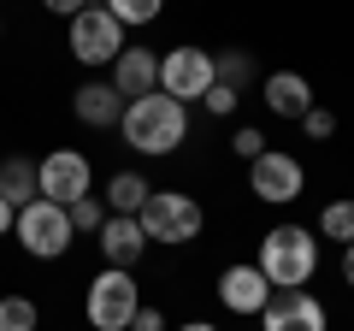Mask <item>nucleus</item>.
<instances>
[{
    "label": "nucleus",
    "instance_id": "1",
    "mask_svg": "<svg viewBox=\"0 0 354 331\" xmlns=\"http://www.w3.org/2000/svg\"><path fill=\"white\" fill-rule=\"evenodd\" d=\"M254 267L266 272L272 290H307V278L319 272V237L301 225H272L260 237V260Z\"/></svg>",
    "mask_w": 354,
    "mask_h": 331
},
{
    "label": "nucleus",
    "instance_id": "2",
    "mask_svg": "<svg viewBox=\"0 0 354 331\" xmlns=\"http://www.w3.org/2000/svg\"><path fill=\"white\" fill-rule=\"evenodd\" d=\"M118 130H124V142L136 154H171L177 142H183V130H189V107H177L171 95H142V101L124 107V118H118Z\"/></svg>",
    "mask_w": 354,
    "mask_h": 331
},
{
    "label": "nucleus",
    "instance_id": "3",
    "mask_svg": "<svg viewBox=\"0 0 354 331\" xmlns=\"http://www.w3.org/2000/svg\"><path fill=\"white\" fill-rule=\"evenodd\" d=\"M136 307H142V290H136V278L118 272V267H101V278L88 284V296H83V314H88L95 331H130Z\"/></svg>",
    "mask_w": 354,
    "mask_h": 331
},
{
    "label": "nucleus",
    "instance_id": "4",
    "mask_svg": "<svg viewBox=\"0 0 354 331\" xmlns=\"http://www.w3.org/2000/svg\"><path fill=\"white\" fill-rule=\"evenodd\" d=\"M136 225H142L148 242H195L207 219H201V202H189V195H177V190H153L148 207L136 213Z\"/></svg>",
    "mask_w": 354,
    "mask_h": 331
},
{
    "label": "nucleus",
    "instance_id": "5",
    "mask_svg": "<svg viewBox=\"0 0 354 331\" xmlns=\"http://www.w3.org/2000/svg\"><path fill=\"white\" fill-rule=\"evenodd\" d=\"M12 237L24 242L36 260H59L65 249H71L77 231H71V219H65V207H53V202H30L24 213L12 219Z\"/></svg>",
    "mask_w": 354,
    "mask_h": 331
},
{
    "label": "nucleus",
    "instance_id": "6",
    "mask_svg": "<svg viewBox=\"0 0 354 331\" xmlns=\"http://www.w3.org/2000/svg\"><path fill=\"white\" fill-rule=\"evenodd\" d=\"M213 83H218V71H213V53L207 48H171L160 60V95H171L177 107L201 101Z\"/></svg>",
    "mask_w": 354,
    "mask_h": 331
},
{
    "label": "nucleus",
    "instance_id": "7",
    "mask_svg": "<svg viewBox=\"0 0 354 331\" xmlns=\"http://www.w3.org/2000/svg\"><path fill=\"white\" fill-rule=\"evenodd\" d=\"M124 30H118V18L106 12V6H77L71 18V53L83 65H113L118 53H124Z\"/></svg>",
    "mask_w": 354,
    "mask_h": 331
},
{
    "label": "nucleus",
    "instance_id": "8",
    "mask_svg": "<svg viewBox=\"0 0 354 331\" xmlns=\"http://www.w3.org/2000/svg\"><path fill=\"white\" fill-rule=\"evenodd\" d=\"M88 178H95V172H88V160H83V154H71V148L36 160V195H41V202H53V207L83 202V195H88Z\"/></svg>",
    "mask_w": 354,
    "mask_h": 331
},
{
    "label": "nucleus",
    "instance_id": "9",
    "mask_svg": "<svg viewBox=\"0 0 354 331\" xmlns=\"http://www.w3.org/2000/svg\"><path fill=\"white\" fill-rule=\"evenodd\" d=\"M248 184H254V195H260V202L283 207V202H295V195L307 190V172H301V160H295V154L266 148L260 160H248Z\"/></svg>",
    "mask_w": 354,
    "mask_h": 331
},
{
    "label": "nucleus",
    "instance_id": "10",
    "mask_svg": "<svg viewBox=\"0 0 354 331\" xmlns=\"http://www.w3.org/2000/svg\"><path fill=\"white\" fill-rule=\"evenodd\" d=\"M325 325L330 314L313 290H272V302L260 314V331H325Z\"/></svg>",
    "mask_w": 354,
    "mask_h": 331
},
{
    "label": "nucleus",
    "instance_id": "11",
    "mask_svg": "<svg viewBox=\"0 0 354 331\" xmlns=\"http://www.w3.org/2000/svg\"><path fill=\"white\" fill-rule=\"evenodd\" d=\"M160 89V60H153V48H124L113 60V95L118 101H142V95Z\"/></svg>",
    "mask_w": 354,
    "mask_h": 331
},
{
    "label": "nucleus",
    "instance_id": "12",
    "mask_svg": "<svg viewBox=\"0 0 354 331\" xmlns=\"http://www.w3.org/2000/svg\"><path fill=\"white\" fill-rule=\"evenodd\" d=\"M218 302H225L230 314H266L272 284H266L260 267H225L218 272Z\"/></svg>",
    "mask_w": 354,
    "mask_h": 331
},
{
    "label": "nucleus",
    "instance_id": "13",
    "mask_svg": "<svg viewBox=\"0 0 354 331\" xmlns=\"http://www.w3.org/2000/svg\"><path fill=\"white\" fill-rule=\"evenodd\" d=\"M95 242H101V260H106V267H118V272H130L142 255H148L142 225H136V219H118V213H106V225L95 231Z\"/></svg>",
    "mask_w": 354,
    "mask_h": 331
},
{
    "label": "nucleus",
    "instance_id": "14",
    "mask_svg": "<svg viewBox=\"0 0 354 331\" xmlns=\"http://www.w3.org/2000/svg\"><path fill=\"white\" fill-rule=\"evenodd\" d=\"M266 107L278 118H290V125H301V118L313 113V83H307L301 71H272L266 77Z\"/></svg>",
    "mask_w": 354,
    "mask_h": 331
},
{
    "label": "nucleus",
    "instance_id": "15",
    "mask_svg": "<svg viewBox=\"0 0 354 331\" xmlns=\"http://www.w3.org/2000/svg\"><path fill=\"white\" fill-rule=\"evenodd\" d=\"M71 113L83 118V125H95V130H113L118 118H124V101L113 95V83H83V89L71 95Z\"/></svg>",
    "mask_w": 354,
    "mask_h": 331
},
{
    "label": "nucleus",
    "instance_id": "16",
    "mask_svg": "<svg viewBox=\"0 0 354 331\" xmlns=\"http://www.w3.org/2000/svg\"><path fill=\"white\" fill-rule=\"evenodd\" d=\"M0 202L12 207V213H24L30 202H41L36 195V160H24V154L0 160Z\"/></svg>",
    "mask_w": 354,
    "mask_h": 331
},
{
    "label": "nucleus",
    "instance_id": "17",
    "mask_svg": "<svg viewBox=\"0 0 354 331\" xmlns=\"http://www.w3.org/2000/svg\"><path fill=\"white\" fill-rule=\"evenodd\" d=\"M153 184L142 178V172H113V184H106V207H113L118 219H136L142 207H148Z\"/></svg>",
    "mask_w": 354,
    "mask_h": 331
},
{
    "label": "nucleus",
    "instance_id": "18",
    "mask_svg": "<svg viewBox=\"0 0 354 331\" xmlns=\"http://www.w3.org/2000/svg\"><path fill=\"white\" fill-rule=\"evenodd\" d=\"M319 237H330V242L348 249L354 242V202H330L325 213H319Z\"/></svg>",
    "mask_w": 354,
    "mask_h": 331
},
{
    "label": "nucleus",
    "instance_id": "19",
    "mask_svg": "<svg viewBox=\"0 0 354 331\" xmlns=\"http://www.w3.org/2000/svg\"><path fill=\"white\" fill-rule=\"evenodd\" d=\"M36 302L30 296H0V331H36Z\"/></svg>",
    "mask_w": 354,
    "mask_h": 331
},
{
    "label": "nucleus",
    "instance_id": "20",
    "mask_svg": "<svg viewBox=\"0 0 354 331\" xmlns=\"http://www.w3.org/2000/svg\"><path fill=\"white\" fill-rule=\"evenodd\" d=\"M106 12L118 18V30L124 24H153L160 18V0H106Z\"/></svg>",
    "mask_w": 354,
    "mask_h": 331
},
{
    "label": "nucleus",
    "instance_id": "21",
    "mask_svg": "<svg viewBox=\"0 0 354 331\" xmlns=\"http://www.w3.org/2000/svg\"><path fill=\"white\" fill-rule=\"evenodd\" d=\"M213 71H218V83H225V89L242 95V83L254 77V60H248V53H225V60H213Z\"/></svg>",
    "mask_w": 354,
    "mask_h": 331
},
{
    "label": "nucleus",
    "instance_id": "22",
    "mask_svg": "<svg viewBox=\"0 0 354 331\" xmlns=\"http://www.w3.org/2000/svg\"><path fill=\"white\" fill-rule=\"evenodd\" d=\"M65 219H71V231H101V225H106V213H101V202H95V195L71 202V207H65Z\"/></svg>",
    "mask_w": 354,
    "mask_h": 331
},
{
    "label": "nucleus",
    "instance_id": "23",
    "mask_svg": "<svg viewBox=\"0 0 354 331\" xmlns=\"http://www.w3.org/2000/svg\"><path fill=\"white\" fill-rule=\"evenodd\" d=\"M201 101H207V113H218V118H225V113H236V89H225V83H213V89H207Z\"/></svg>",
    "mask_w": 354,
    "mask_h": 331
},
{
    "label": "nucleus",
    "instance_id": "24",
    "mask_svg": "<svg viewBox=\"0 0 354 331\" xmlns=\"http://www.w3.org/2000/svg\"><path fill=\"white\" fill-rule=\"evenodd\" d=\"M301 130H307V136H319V142H325V136H337V118H330L325 107H313V113L301 118Z\"/></svg>",
    "mask_w": 354,
    "mask_h": 331
},
{
    "label": "nucleus",
    "instance_id": "25",
    "mask_svg": "<svg viewBox=\"0 0 354 331\" xmlns=\"http://www.w3.org/2000/svg\"><path fill=\"white\" fill-rule=\"evenodd\" d=\"M230 148H236L242 160H260V154H266V136H260V130H236V136H230Z\"/></svg>",
    "mask_w": 354,
    "mask_h": 331
},
{
    "label": "nucleus",
    "instance_id": "26",
    "mask_svg": "<svg viewBox=\"0 0 354 331\" xmlns=\"http://www.w3.org/2000/svg\"><path fill=\"white\" fill-rule=\"evenodd\" d=\"M130 331H165V314H160V307H136Z\"/></svg>",
    "mask_w": 354,
    "mask_h": 331
},
{
    "label": "nucleus",
    "instance_id": "27",
    "mask_svg": "<svg viewBox=\"0 0 354 331\" xmlns=\"http://www.w3.org/2000/svg\"><path fill=\"white\" fill-rule=\"evenodd\" d=\"M342 284H348V290H354V242H348V249H342Z\"/></svg>",
    "mask_w": 354,
    "mask_h": 331
},
{
    "label": "nucleus",
    "instance_id": "28",
    "mask_svg": "<svg viewBox=\"0 0 354 331\" xmlns=\"http://www.w3.org/2000/svg\"><path fill=\"white\" fill-rule=\"evenodd\" d=\"M12 219H18V213H12V207H6V202H0V237L12 231Z\"/></svg>",
    "mask_w": 354,
    "mask_h": 331
},
{
    "label": "nucleus",
    "instance_id": "29",
    "mask_svg": "<svg viewBox=\"0 0 354 331\" xmlns=\"http://www.w3.org/2000/svg\"><path fill=\"white\" fill-rule=\"evenodd\" d=\"M177 331H218V325H207V319H189V325H177Z\"/></svg>",
    "mask_w": 354,
    "mask_h": 331
},
{
    "label": "nucleus",
    "instance_id": "30",
    "mask_svg": "<svg viewBox=\"0 0 354 331\" xmlns=\"http://www.w3.org/2000/svg\"><path fill=\"white\" fill-rule=\"evenodd\" d=\"M348 202H354V195H348Z\"/></svg>",
    "mask_w": 354,
    "mask_h": 331
}]
</instances>
